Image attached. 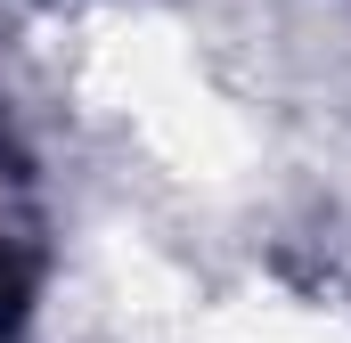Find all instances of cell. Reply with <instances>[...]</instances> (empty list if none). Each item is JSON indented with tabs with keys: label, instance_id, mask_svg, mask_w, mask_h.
Wrapping results in <instances>:
<instances>
[{
	"label": "cell",
	"instance_id": "6da1fadb",
	"mask_svg": "<svg viewBox=\"0 0 351 343\" xmlns=\"http://www.w3.org/2000/svg\"><path fill=\"white\" fill-rule=\"evenodd\" d=\"M25 303H33V270H25V254L0 237V335L25 327Z\"/></svg>",
	"mask_w": 351,
	"mask_h": 343
}]
</instances>
